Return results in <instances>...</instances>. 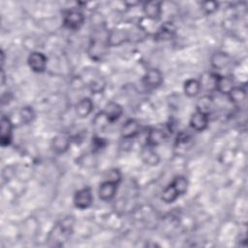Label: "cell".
Wrapping results in <instances>:
<instances>
[{
  "label": "cell",
  "instance_id": "cell-22",
  "mask_svg": "<svg viewBox=\"0 0 248 248\" xmlns=\"http://www.w3.org/2000/svg\"><path fill=\"white\" fill-rule=\"evenodd\" d=\"M213 108V98L209 95H202L200 97L196 104V110L203 112L209 115L211 109Z\"/></svg>",
  "mask_w": 248,
  "mask_h": 248
},
{
  "label": "cell",
  "instance_id": "cell-1",
  "mask_svg": "<svg viewBox=\"0 0 248 248\" xmlns=\"http://www.w3.org/2000/svg\"><path fill=\"white\" fill-rule=\"evenodd\" d=\"M188 188V180L184 175L175 176L172 181L167 185L161 194V199L165 203L175 202L180 196L186 193Z\"/></svg>",
  "mask_w": 248,
  "mask_h": 248
},
{
  "label": "cell",
  "instance_id": "cell-9",
  "mask_svg": "<svg viewBox=\"0 0 248 248\" xmlns=\"http://www.w3.org/2000/svg\"><path fill=\"white\" fill-rule=\"evenodd\" d=\"M108 45L109 46H120L123 43L129 41L130 33L126 29L122 28H115L108 31Z\"/></svg>",
  "mask_w": 248,
  "mask_h": 248
},
{
  "label": "cell",
  "instance_id": "cell-11",
  "mask_svg": "<svg viewBox=\"0 0 248 248\" xmlns=\"http://www.w3.org/2000/svg\"><path fill=\"white\" fill-rule=\"evenodd\" d=\"M140 131V124L137 119L130 118L124 122L120 129L121 138L124 140H130L136 137Z\"/></svg>",
  "mask_w": 248,
  "mask_h": 248
},
{
  "label": "cell",
  "instance_id": "cell-5",
  "mask_svg": "<svg viewBox=\"0 0 248 248\" xmlns=\"http://www.w3.org/2000/svg\"><path fill=\"white\" fill-rule=\"evenodd\" d=\"M14 124L10 117L2 115L0 120V143L2 147H6L11 144L13 140Z\"/></svg>",
  "mask_w": 248,
  "mask_h": 248
},
{
  "label": "cell",
  "instance_id": "cell-19",
  "mask_svg": "<svg viewBox=\"0 0 248 248\" xmlns=\"http://www.w3.org/2000/svg\"><path fill=\"white\" fill-rule=\"evenodd\" d=\"M234 81L232 77L231 76H220L218 75L217 83H216V91L228 95L230 91L234 87Z\"/></svg>",
  "mask_w": 248,
  "mask_h": 248
},
{
  "label": "cell",
  "instance_id": "cell-6",
  "mask_svg": "<svg viewBox=\"0 0 248 248\" xmlns=\"http://www.w3.org/2000/svg\"><path fill=\"white\" fill-rule=\"evenodd\" d=\"M27 63L29 68L34 73H43L46 69L47 65V58L46 56L41 51H32L27 58Z\"/></svg>",
  "mask_w": 248,
  "mask_h": 248
},
{
  "label": "cell",
  "instance_id": "cell-21",
  "mask_svg": "<svg viewBox=\"0 0 248 248\" xmlns=\"http://www.w3.org/2000/svg\"><path fill=\"white\" fill-rule=\"evenodd\" d=\"M211 66L216 70H222L226 68L230 62L231 57L225 52H216L211 56Z\"/></svg>",
  "mask_w": 248,
  "mask_h": 248
},
{
  "label": "cell",
  "instance_id": "cell-27",
  "mask_svg": "<svg viewBox=\"0 0 248 248\" xmlns=\"http://www.w3.org/2000/svg\"><path fill=\"white\" fill-rule=\"evenodd\" d=\"M106 140L103 138L100 137H95L92 139V148L94 150H100L106 146Z\"/></svg>",
  "mask_w": 248,
  "mask_h": 248
},
{
  "label": "cell",
  "instance_id": "cell-4",
  "mask_svg": "<svg viewBox=\"0 0 248 248\" xmlns=\"http://www.w3.org/2000/svg\"><path fill=\"white\" fill-rule=\"evenodd\" d=\"M74 205L80 209H87L93 202V194L90 187H83L78 190L74 195Z\"/></svg>",
  "mask_w": 248,
  "mask_h": 248
},
{
  "label": "cell",
  "instance_id": "cell-18",
  "mask_svg": "<svg viewBox=\"0 0 248 248\" xmlns=\"http://www.w3.org/2000/svg\"><path fill=\"white\" fill-rule=\"evenodd\" d=\"M140 157L141 160L144 162V164L154 167L157 166L160 163V156L159 154L155 151L154 147L144 145L140 151Z\"/></svg>",
  "mask_w": 248,
  "mask_h": 248
},
{
  "label": "cell",
  "instance_id": "cell-17",
  "mask_svg": "<svg viewBox=\"0 0 248 248\" xmlns=\"http://www.w3.org/2000/svg\"><path fill=\"white\" fill-rule=\"evenodd\" d=\"M175 26L171 22H165L154 33V38L157 41H167L171 39L175 34Z\"/></svg>",
  "mask_w": 248,
  "mask_h": 248
},
{
  "label": "cell",
  "instance_id": "cell-15",
  "mask_svg": "<svg viewBox=\"0 0 248 248\" xmlns=\"http://www.w3.org/2000/svg\"><path fill=\"white\" fill-rule=\"evenodd\" d=\"M93 108H94L93 101L88 97L81 98L80 100L78 101V103L75 106L76 114L81 118L87 117L93 111Z\"/></svg>",
  "mask_w": 248,
  "mask_h": 248
},
{
  "label": "cell",
  "instance_id": "cell-26",
  "mask_svg": "<svg viewBox=\"0 0 248 248\" xmlns=\"http://www.w3.org/2000/svg\"><path fill=\"white\" fill-rule=\"evenodd\" d=\"M201 6H202V10L206 15L215 13L219 8V4L216 1H203V2H202Z\"/></svg>",
  "mask_w": 248,
  "mask_h": 248
},
{
  "label": "cell",
  "instance_id": "cell-7",
  "mask_svg": "<svg viewBox=\"0 0 248 248\" xmlns=\"http://www.w3.org/2000/svg\"><path fill=\"white\" fill-rule=\"evenodd\" d=\"M118 184L119 183L116 181H112V180H108V179L104 180L100 184L99 189H98L99 198L105 202L111 201L117 193Z\"/></svg>",
  "mask_w": 248,
  "mask_h": 248
},
{
  "label": "cell",
  "instance_id": "cell-14",
  "mask_svg": "<svg viewBox=\"0 0 248 248\" xmlns=\"http://www.w3.org/2000/svg\"><path fill=\"white\" fill-rule=\"evenodd\" d=\"M167 138L166 132L160 128H151L146 135L145 144L151 147H156L163 143Z\"/></svg>",
  "mask_w": 248,
  "mask_h": 248
},
{
  "label": "cell",
  "instance_id": "cell-8",
  "mask_svg": "<svg viewBox=\"0 0 248 248\" xmlns=\"http://www.w3.org/2000/svg\"><path fill=\"white\" fill-rule=\"evenodd\" d=\"M163 74L157 68H151L144 74L142 78L143 84L149 89H156L163 83Z\"/></svg>",
  "mask_w": 248,
  "mask_h": 248
},
{
  "label": "cell",
  "instance_id": "cell-25",
  "mask_svg": "<svg viewBox=\"0 0 248 248\" xmlns=\"http://www.w3.org/2000/svg\"><path fill=\"white\" fill-rule=\"evenodd\" d=\"M19 117L23 124H29L35 118V111L31 107H23L19 110Z\"/></svg>",
  "mask_w": 248,
  "mask_h": 248
},
{
  "label": "cell",
  "instance_id": "cell-20",
  "mask_svg": "<svg viewBox=\"0 0 248 248\" xmlns=\"http://www.w3.org/2000/svg\"><path fill=\"white\" fill-rule=\"evenodd\" d=\"M201 90H202V86L199 79L189 78L184 82L183 91H184V94L189 98H194L198 96Z\"/></svg>",
  "mask_w": 248,
  "mask_h": 248
},
{
  "label": "cell",
  "instance_id": "cell-13",
  "mask_svg": "<svg viewBox=\"0 0 248 248\" xmlns=\"http://www.w3.org/2000/svg\"><path fill=\"white\" fill-rule=\"evenodd\" d=\"M71 145V138L66 134H58L51 140V148L57 154L68 151Z\"/></svg>",
  "mask_w": 248,
  "mask_h": 248
},
{
  "label": "cell",
  "instance_id": "cell-3",
  "mask_svg": "<svg viewBox=\"0 0 248 248\" xmlns=\"http://www.w3.org/2000/svg\"><path fill=\"white\" fill-rule=\"evenodd\" d=\"M107 38H108V36H107ZM107 38L101 39V38L93 37V39H91L90 44L88 46V55L92 59L100 60L106 54L107 49L108 47Z\"/></svg>",
  "mask_w": 248,
  "mask_h": 248
},
{
  "label": "cell",
  "instance_id": "cell-2",
  "mask_svg": "<svg viewBox=\"0 0 248 248\" xmlns=\"http://www.w3.org/2000/svg\"><path fill=\"white\" fill-rule=\"evenodd\" d=\"M85 16L83 13L77 8L70 9L64 15V26L70 30H78L84 23Z\"/></svg>",
  "mask_w": 248,
  "mask_h": 248
},
{
  "label": "cell",
  "instance_id": "cell-12",
  "mask_svg": "<svg viewBox=\"0 0 248 248\" xmlns=\"http://www.w3.org/2000/svg\"><path fill=\"white\" fill-rule=\"evenodd\" d=\"M208 121H209V117L207 114L201 112L199 110H196L195 112L192 113L189 120V124L194 131L202 132L207 128Z\"/></svg>",
  "mask_w": 248,
  "mask_h": 248
},
{
  "label": "cell",
  "instance_id": "cell-24",
  "mask_svg": "<svg viewBox=\"0 0 248 248\" xmlns=\"http://www.w3.org/2000/svg\"><path fill=\"white\" fill-rule=\"evenodd\" d=\"M228 96L232 103L238 105V104L244 102V100L246 98V89L242 86H234L230 91Z\"/></svg>",
  "mask_w": 248,
  "mask_h": 248
},
{
  "label": "cell",
  "instance_id": "cell-23",
  "mask_svg": "<svg viewBox=\"0 0 248 248\" xmlns=\"http://www.w3.org/2000/svg\"><path fill=\"white\" fill-rule=\"evenodd\" d=\"M218 74L215 73H208L205 74L202 79L200 80L202 89L204 88L207 91H216V83H217Z\"/></svg>",
  "mask_w": 248,
  "mask_h": 248
},
{
  "label": "cell",
  "instance_id": "cell-10",
  "mask_svg": "<svg viewBox=\"0 0 248 248\" xmlns=\"http://www.w3.org/2000/svg\"><path fill=\"white\" fill-rule=\"evenodd\" d=\"M142 12L146 18L150 20H158L162 15V2L148 1L142 5Z\"/></svg>",
  "mask_w": 248,
  "mask_h": 248
},
{
  "label": "cell",
  "instance_id": "cell-16",
  "mask_svg": "<svg viewBox=\"0 0 248 248\" xmlns=\"http://www.w3.org/2000/svg\"><path fill=\"white\" fill-rule=\"evenodd\" d=\"M106 118L109 122H115L123 114V108L116 102H109L103 110Z\"/></svg>",
  "mask_w": 248,
  "mask_h": 248
}]
</instances>
